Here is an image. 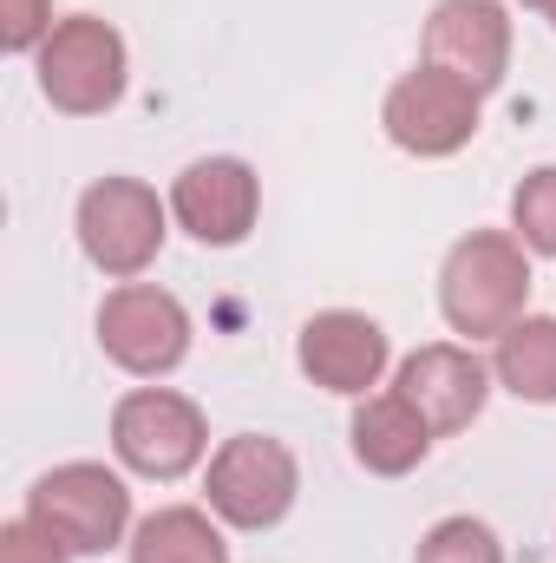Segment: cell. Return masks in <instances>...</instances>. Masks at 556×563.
<instances>
[{
    "mask_svg": "<svg viewBox=\"0 0 556 563\" xmlns=\"http://www.w3.org/2000/svg\"><path fill=\"white\" fill-rule=\"evenodd\" d=\"M203 492H210V511L223 525L269 531V525L288 518V505L301 492V465H294V452L281 439H269V432H236V439H223L210 452Z\"/></svg>",
    "mask_w": 556,
    "mask_h": 563,
    "instance_id": "obj_4",
    "label": "cell"
},
{
    "mask_svg": "<svg viewBox=\"0 0 556 563\" xmlns=\"http://www.w3.org/2000/svg\"><path fill=\"white\" fill-rule=\"evenodd\" d=\"M0 563H73V551L40 518H13V525H0Z\"/></svg>",
    "mask_w": 556,
    "mask_h": 563,
    "instance_id": "obj_19",
    "label": "cell"
},
{
    "mask_svg": "<svg viewBox=\"0 0 556 563\" xmlns=\"http://www.w3.org/2000/svg\"><path fill=\"white\" fill-rule=\"evenodd\" d=\"M132 563H230L223 531L197 505H164L132 531Z\"/></svg>",
    "mask_w": 556,
    "mask_h": 563,
    "instance_id": "obj_15",
    "label": "cell"
},
{
    "mask_svg": "<svg viewBox=\"0 0 556 563\" xmlns=\"http://www.w3.org/2000/svg\"><path fill=\"white\" fill-rule=\"evenodd\" d=\"M425 66L465 79L471 92H498L511 73V13L498 0H438L425 20Z\"/></svg>",
    "mask_w": 556,
    "mask_h": 563,
    "instance_id": "obj_9",
    "label": "cell"
},
{
    "mask_svg": "<svg viewBox=\"0 0 556 563\" xmlns=\"http://www.w3.org/2000/svg\"><path fill=\"white\" fill-rule=\"evenodd\" d=\"M99 347H105L112 367H125L138 380H164L190 354V314H184V301L170 288L119 282L99 301Z\"/></svg>",
    "mask_w": 556,
    "mask_h": 563,
    "instance_id": "obj_6",
    "label": "cell"
},
{
    "mask_svg": "<svg viewBox=\"0 0 556 563\" xmlns=\"http://www.w3.org/2000/svg\"><path fill=\"white\" fill-rule=\"evenodd\" d=\"M400 394L413 400L419 420L445 439V432H465V426L485 413L491 367L471 347H458V341H432V347H419L413 361L400 367Z\"/></svg>",
    "mask_w": 556,
    "mask_h": 563,
    "instance_id": "obj_12",
    "label": "cell"
},
{
    "mask_svg": "<svg viewBox=\"0 0 556 563\" xmlns=\"http://www.w3.org/2000/svg\"><path fill=\"white\" fill-rule=\"evenodd\" d=\"M498 387H511L531 407H556V314H524L498 334L491 354Z\"/></svg>",
    "mask_w": 556,
    "mask_h": 563,
    "instance_id": "obj_14",
    "label": "cell"
},
{
    "mask_svg": "<svg viewBox=\"0 0 556 563\" xmlns=\"http://www.w3.org/2000/svg\"><path fill=\"white\" fill-rule=\"evenodd\" d=\"M511 230L531 256H556V164L531 170L511 190Z\"/></svg>",
    "mask_w": 556,
    "mask_h": 563,
    "instance_id": "obj_16",
    "label": "cell"
},
{
    "mask_svg": "<svg viewBox=\"0 0 556 563\" xmlns=\"http://www.w3.org/2000/svg\"><path fill=\"white\" fill-rule=\"evenodd\" d=\"M53 26H59L53 20V0H7L0 7V46L7 53H40Z\"/></svg>",
    "mask_w": 556,
    "mask_h": 563,
    "instance_id": "obj_18",
    "label": "cell"
},
{
    "mask_svg": "<svg viewBox=\"0 0 556 563\" xmlns=\"http://www.w3.org/2000/svg\"><path fill=\"white\" fill-rule=\"evenodd\" d=\"M26 518H40L73 558H105L132 531V492H125L119 472H105L92 459H73V465H53L46 478H33Z\"/></svg>",
    "mask_w": 556,
    "mask_h": 563,
    "instance_id": "obj_2",
    "label": "cell"
},
{
    "mask_svg": "<svg viewBox=\"0 0 556 563\" xmlns=\"http://www.w3.org/2000/svg\"><path fill=\"white\" fill-rule=\"evenodd\" d=\"M79 250L112 282H132L164 250V203L138 177H99L79 197Z\"/></svg>",
    "mask_w": 556,
    "mask_h": 563,
    "instance_id": "obj_5",
    "label": "cell"
},
{
    "mask_svg": "<svg viewBox=\"0 0 556 563\" xmlns=\"http://www.w3.org/2000/svg\"><path fill=\"white\" fill-rule=\"evenodd\" d=\"M524 7H531V13H544V20L556 26V0H524Z\"/></svg>",
    "mask_w": 556,
    "mask_h": 563,
    "instance_id": "obj_20",
    "label": "cell"
},
{
    "mask_svg": "<svg viewBox=\"0 0 556 563\" xmlns=\"http://www.w3.org/2000/svg\"><path fill=\"white\" fill-rule=\"evenodd\" d=\"M354 459L374 472V478H407L413 465H425V452H432V426L413 413V400L407 394H367L360 407H354Z\"/></svg>",
    "mask_w": 556,
    "mask_h": 563,
    "instance_id": "obj_13",
    "label": "cell"
},
{
    "mask_svg": "<svg viewBox=\"0 0 556 563\" xmlns=\"http://www.w3.org/2000/svg\"><path fill=\"white\" fill-rule=\"evenodd\" d=\"M112 452L119 465H132L138 478H184L190 465H203L210 452V426L197 413V400L170 394V387H138L112 407Z\"/></svg>",
    "mask_w": 556,
    "mask_h": 563,
    "instance_id": "obj_7",
    "label": "cell"
},
{
    "mask_svg": "<svg viewBox=\"0 0 556 563\" xmlns=\"http://www.w3.org/2000/svg\"><path fill=\"white\" fill-rule=\"evenodd\" d=\"M413 563H504V544L485 518H438L419 538Z\"/></svg>",
    "mask_w": 556,
    "mask_h": 563,
    "instance_id": "obj_17",
    "label": "cell"
},
{
    "mask_svg": "<svg viewBox=\"0 0 556 563\" xmlns=\"http://www.w3.org/2000/svg\"><path fill=\"white\" fill-rule=\"evenodd\" d=\"M478 99L485 92H471L465 79H452V73H438V66L419 59L413 73L387 92L380 125H387V139L400 144V151H413V157H452V151H465V144L478 139Z\"/></svg>",
    "mask_w": 556,
    "mask_h": 563,
    "instance_id": "obj_8",
    "label": "cell"
},
{
    "mask_svg": "<svg viewBox=\"0 0 556 563\" xmlns=\"http://www.w3.org/2000/svg\"><path fill=\"white\" fill-rule=\"evenodd\" d=\"M256 210H263V177L243 157H197L170 184V217L210 250L243 243L256 230Z\"/></svg>",
    "mask_w": 556,
    "mask_h": 563,
    "instance_id": "obj_10",
    "label": "cell"
},
{
    "mask_svg": "<svg viewBox=\"0 0 556 563\" xmlns=\"http://www.w3.org/2000/svg\"><path fill=\"white\" fill-rule=\"evenodd\" d=\"M294 361L314 387L367 400V387H380V374H387V328L374 314H354V308H321L301 328Z\"/></svg>",
    "mask_w": 556,
    "mask_h": 563,
    "instance_id": "obj_11",
    "label": "cell"
},
{
    "mask_svg": "<svg viewBox=\"0 0 556 563\" xmlns=\"http://www.w3.org/2000/svg\"><path fill=\"white\" fill-rule=\"evenodd\" d=\"M524 301H531V256L518 236L471 230L452 243V256L438 269V308H445L452 334L498 341L511 321H524Z\"/></svg>",
    "mask_w": 556,
    "mask_h": 563,
    "instance_id": "obj_1",
    "label": "cell"
},
{
    "mask_svg": "<svg viewBox=\"0 0 556 563\" xmlns=\"http://www.w3.org/2000/svg\"><path fill=\"white\" fill-rule=\"evenodd\" d=\"M40 92L66 119H99L125 92V40L99 13H66L40 46Z\"/></svg>",
    "mask_w": 556,
    "mask_h": 563,
    "instance_id": "obj_3",
    "label": "cell"
}]
</instances>
